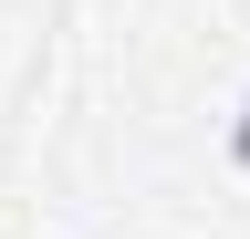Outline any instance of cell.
I'll return each mask as SVG.
<instances>
[{"label":"cell","mask_w":250,"mask_h":239,"mask_svg":"<svg viewBox=\"0 0 250 239\" xmlns=\"http://www.w3.org/2000/svg\"><path fill=\"white\" fill-rule=\"evenodd\" d=\"M240 156H250V125H240Z\"/></svg>","instance_id":"cell-1"}]
</instances>
